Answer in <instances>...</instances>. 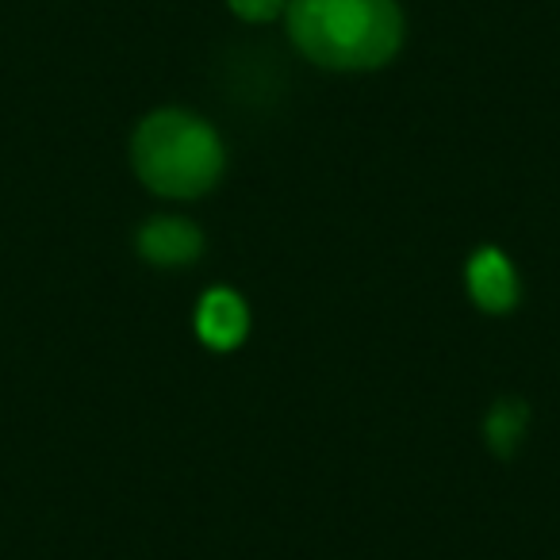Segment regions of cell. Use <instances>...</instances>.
I'll return each mask as SVG.
<instances>
[{"instance_id":"obj_6","label":"cell","mask_w":560,"mask_h":560,"mask_svg":"<svg viewBox=\"0 0 560 560\" xmlns=\"http://www.w3.org/2000/svg\"><path fill=\"white\" fill-rule=\"evenodd\" d=\"M526 422H529V407L522 404V399H499L488 411V419H483L488 450L495 453V457H511V453L518 450L522 434H526Z\"/></svg>"},{"instance_id":"obj_5","label":"cell","mask_w":560,"mask_h":560,"mask_svg":"<svg viewBox=\"0 0 560 560\" xmlns=\"http://www.w3.org/2000/svg\"><path fill=\"white\" fill-rule=\"evenodd\" d=\"M139 254L147 257L158 269H180V265H192L203 249V234L200 226H192L188 219L177 215H158L150 219L139 231Z\"/></svg>"},{"instance_id":"obj_2","label":"cell","mask_w":560,"mask_h":560,"mask_svg":"<svg viewBox=\"0 0 560 560\" xmlns=\"http://www.w3.org/2000/svg\"><path fill=\"white\" fill-rule=\"evenodd\" d=\"M131 165L150 192L196 200L223 177V142L192 112L162 108L135 127Z\"/></svg>"},{"instance_id":"obj_3","label":"cell","mask_w":560,"mask_h":560,"mask_svg":"<svg viewBox=\"0 0 560 560\" xmlns=\"http://www.w3.org/2000/svg\"><path fill=\"white\" fill-rule=\"evenodd\" d=\"M468 296L476 300V307L491 315H503L518 304V272H514L511 257L495 246H483L468 257L465 265Z\"/></svg>"},{"instance_id":"obj_4","label":"cell","mask_w":560,"mask_h":560,"mask_svg":"<svg viewBox=\"0 0 560 560\" xmlns=\"http://www.w3.org/2000/svg\"><path fill=\"white\" fill-rule=\"evenodd\" d=\"M196 335L208 350H238L249 335V307L238 292L231 289H211L208 296L196 304Z\"/></svg>"},{"instance_id":"obj_7","label":"cell","mask_w":560,"mask_h":560,"mask_svg":"<svg viewBox=\"0 0 560 560\" xmlns=\"http://www.w3.org/2000/svg\"><path fill=\"white\" fill-rule=\"evenodd\" d=\"M226 4L246 24H269V20H277L280 12L289 9V0H226Z\"/></svg>"},{"instance_id":"obj_1","label":"cell","mask_w":560,"mask_h":560,"mask_svg":"<svg viewBox=\"0 0 560 560\" xmlns=\"http://www.w3.org/2000/svg\"><path fill=\"white\" fill-rule=\"evenodd\" d=\"M289 39L323 70H381L404 47L396 0H289Z\"/></svg>"}]
</instances>
